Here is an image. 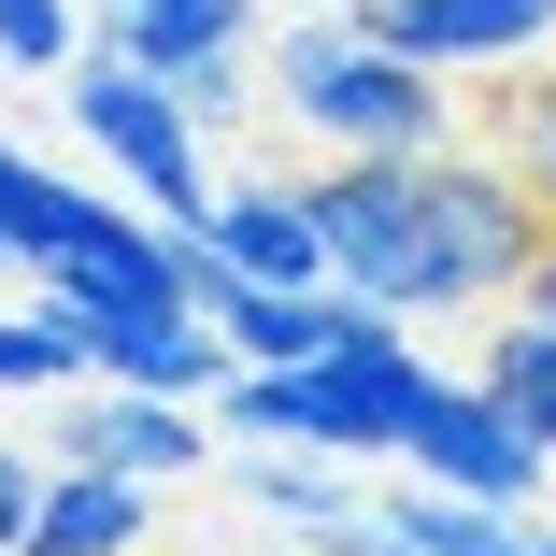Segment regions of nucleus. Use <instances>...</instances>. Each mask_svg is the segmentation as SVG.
Masks as SVG:
<instances>
[{"label":"nucleus","mask_w":556,"mask_h":556,"mask_svg":"<svg viewBox=\"0 0 556 556\" xmlns=\"http://www.w3.org/2000/svg\"><path fill=\"white\" fill-rule=\"evenodd\" d=\"M500 157H514V172L542 186V214H556V86H514V100H500Z\"/></svg>","instance_id":"15"},{"label":"nucleus","mask_w":556,"mask_h":556,"mask_svg":"<svg viewBox=\"0 0 556 556\" xmlns=\"http://www.w3.org/2000/svg\"><path fill=\"white\" fill-rule=\"evenodd\" d=\"M485 386L528 414V442H556V314H542V300H514V328L485 343Z\"/></svg>","instance_id":"12"},{"label":"nucleus","mask_w":556,"mask_h":556,"mask_svg":"<svg viewBox=\"0 0 556 556\" xmlns=\"http://www.w3.org/2000/svg\"><path fill=\"white\" fill-rule=\"evenodd\" d=\"M414 471L457 485V500H528V485L556 471V442H528V414H514L485 371H471V386L442 371V400H428V428H414Z\"/></svg>","instance_id":"4"},{"label":"nucleus","mask_w":556,"mask_h":556,"mask_svg":"<svg viewBox=\"0 0 556 556\" xmlns=\"http://www.w3.org/2000/svg\"><path fill=\"white\" fill-rule=\"evenodd\" d=\"M86 29H72V0H0V72H72Z\"/></svg>","instance_id":"14"},{"label":"nucleus","mask_w":556,"mask_h":556,"mask_svg":"<svg viewBox=\"0 0 556 556\" xmlns=\"http://www.w3.org/2000/svg\"><path fill=\"white\" fill-rule=\"evenodd\" d=\"M72 129L129 172V200L143 214H214V172H200V115H186V86L172 72H143V58H115V43H86L72 58Z\"/></svg>","instance_id":"3"},{"label":"nucleus","mask_w":556,"mask_h":556,"mask_svg":"<svg viewBox=\"0 0 556 556\" xmlns=\"http://www.w3.org/2000/svg\"><path fill=\"white\" fill-rule=\"evenodd\" d=\"M143 528H157V485L143 471L43 457V500H29V542L15 556H143Z\"/></svg>","instance_id":"8"},{"label":"nucleus","mask_w":556,"mask_h":556,"mask_svg":"<svg viewBox=\"0 0 556 556\" xmlns=\"http://www.w3.org/2000/svg\"><path fill=\"white\" fill-rule=\"evenodd\" d=\"M300 15H328V0H300Z\"/></svg>","instance_id":"19"},{"label":"nucleus","mask_w":556,"mask_h":556,"mask_svg":"<svg viewBox=\"0 0 556 556\" xmlns=\"http://www.w3.org/2000/svg\"><path fill=\"white\" fill-rule=\"evenodd\" d=\"M314 214H328V271L386 314H471V300H528L556 214L542 186L485 143H428V157H328L314 172Z\"/></svg>","instance_id":"1"},{"label":"nucleus","mask_w":556,"mask_h":556,"mask_svg":"<svg viewBox=\"0 0 556 556\" xmlns=\"http://www.w3.org/2000/svg\"><path fill=\"white\" fill-rule=\"evenodd\" d=\"M357 29L428 72H514L556 43V0H357Z\"/></svg>","instance_id":"5"},{"label":"nucleus","mask_w":556,"mask_h":556,"mask_svg":"<svg viewBox=\"0 0 556 556\" xmlns=\"http://www.w3.org/2000/svg\"><path fill=\"white\" fill-rule=\"evenodd\" d=\"M214 257H229L243 286H343L328 271V214H314V186H271V172H243V186H214Z\"/></svg>","instance_id":"7"},{"label":"nucleus","mask_w":556,"mask_h":556,"mask_svg":"<svg viewBox=\"0 0 556 556\" xmlns=\"http://www.w3.org/2000/svg\"><path fill=\"white\" fill-rule=\"evenodd\" d=\"M386 514V556H528V528H514V500H457V485H400V500H371Z\"/></svg>","instance_id":"9"},{"label":"nucleus","mask_w":556,"mask_h":556,"mask_svg":"<svg viewBox=\"0 0 556 556\" xmlns=\"http://www.w3.org/2000/svg\"><path fill=\"white\" fill-rule=\"evenodd\" d=\"M257 0H115V58L143 72H200V58H243Z\"/></svg>","instance_id":"11"},{"label":"nucleus","mask_w":556,"mask_h":556,"mask_svg":"<svg viewBox=\"0 0 556 556\" xmlns=\"http://www.w3.org/2000/svg\"><path fill=\"white\" fill-rule=\"evenodd\" d=\"M29 500H43V457H15V442H0V556L29 542Z\"/></svg>","instance_id":"17"},{"label":"nucleus","mask_w":556,"mask_h":556,"mask_svg":"<svg viewBox=\"0 0 556 556\" xmlns=\"http://www.w3.org/2000/svg\"><path fill=\"white\" fill-rule=\"evenodd\" d=\"M528 300H542V314H556V243H542V271H528Z\"/></svg>","instance_id":"18"},{"label":"nucleus","mask_w":556,"mask_h":556,"mask_svg":"<svg viewBox=\"0 0 556 556\" xmlns=\"http://www.w3.org/2000/svg\"><path fill=\"white\" fill-rule=\"evenodd\" d=\"M0 271H15V257H0Z\"/></svg>","instance_id":"21"},{"label":"nucleus","mask_w":556,"mask_h":556,"mask_svg":"<svg viewBox=\"0 0 556 556\" xmlns=\"http://www.w3.org/2000/svg\"><path fill=\"white\" fill-rule=\"evenodd\" d=\"M271 100H286L328 157H428V143H457L442 72L400 58V43H371L357 0H328V15H300V29L271 43Z\"/></svg>","instance_id":"2"},{"label":"nucleus","mask_w":556,"mask_h":556,"mask_svg":"<svg viewBox=\"0 0 556 556\" xmlns=\"http://www.w3.org/2000/svg\"><path fill=\"white\" fill-rule=\"evenodd\" d=\"M528 556H556V542H528Z\"/></svg>","instance_id":"20"},{"label":"nucleus","mask_w":556,"mask_h":556,"mask_svg":"<svg viewBox=\"0 0 556 556\" xmlns=\"http://www.w3.org/2000/svg\"><path fill=\"white\" fill-rule=\"evenodd\" d=\"M172 86H186V115H200V129H229V115H243V58H200V72H172Z\"/></svg>","instance_id":"16"},{"label":"nucleus","mask_w":556,"mask_h":556,"mask_svg":"<svg viewBox=\"0 0 556 556\" xmlns=\"http://www.w3.org/2000/svg\"><path fill=\"white\" fill-rule=\"evenodd\" d=\"M72 371H86V328H72V300L0 314V386H15V400H43V386H72Z\"/></svg>","instance_id":"13"},{"label":"nucleus","mask_w":556,"mask_h":556,"mask_svg":"<svg viewBox=\"0 0 556 556\" xmlns=\"http://www.w3.org/2000/svg\"><path fill=\"white\" fill-rule=\"evenodd\" d=\"M86 229H100V200H86L72 172H29L15 143H0V257H15V271H58Z\"/></svg>","instance_id":"10"},{"label":"nucleus","mask_w":556,"mask_h":556,"mask_svg":"<svg viewBox=\"0 0 556 556\" xmlns=\"http://www.w3.org/2000/svg\"><path fill=\"white\" fill-rule=\"evenodd\" d=\"M43 442H58V457H100V471H143V485H172V471L214 457V442H200V400H172V386H100Z\"/></svg>","instance_id":"6"},{"label":"nucleus","mask_w":556,"mask_h":556,"mask_svg":"<svg viewBox=\"0 0 556 556\" xmlns=\"http://www.w3.org/2000/svg\"><path fill=\"white\" fill-rule=\"evenodd\" d=\"M328 556H343V542H328Z\"/></svg>","instance_id":"22"}]
</instances>
